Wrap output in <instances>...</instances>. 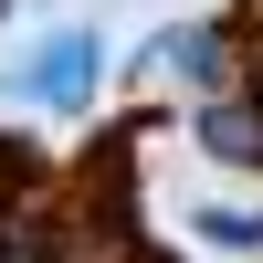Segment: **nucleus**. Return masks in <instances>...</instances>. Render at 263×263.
Wrapping results in <instances>:
<instances>
[{
  "label": "nucleus",
  "mask_w": 263,
  "mask_h": 263,
  "mask_svg": "<svg viewBox=\"0 0 263 263\" xmlns=\"http://www.w3.org/2000/svg\"><path fill=\"white\" fill-rule=\"evenodd\" d=\"M200 242H242L253 253L263 242V211H200Z\"/></svg>",
  "instance_id": "4"
},
{
  "label": "nucleus",
  "mask_w": 263,
  "mask_h": 263,
  "mask_svg": "<svg viewBox=\"0 0 263 263\" xmlns=\"http://www.w3.org/2000/svg\"><path fill=\"white\" fill-rule=\"evenodd\" d=\"M147 63H168L179 84H200V95H221L242 53H232V32H221V21H179V32H168V53H147Z\"/></svg>",
  "instance_id": "3"
},
{
  "label": "nucleus",
  "mask_w": 263,
  "mask_h": 263,
  "mask_svg": "<svg viewBox=\"0 0 263 263\" xmlns=\"http://www.w3.org/2000/svg\"><path fill=\"white\" fill-rule=\"evenodd\" d=\"M190 137H200V158H221V168H263V105L242 95H211L200 116H190Z\"/></svg>",
  "instance_id": "2"
},
{
  "label": "nucleus",
  "mask_w": 263,
  "mask_h": 263,
  "mask_svg": "<svg viewBox=\"0 0 263 263\" xmlns=\"http://www.w3.org/2000/svg\"><path fill=\"white\" fill-rule=\"evenodd\" d=\"M11 84H21L32 105H53V116H84V105H95V84H105V32H95V21H63V32L42 42Z\"/></svg>",
  "instance_id": "1"
},
{
  "label": "nucleus",
  "mask_w": 263,
  "mask_h": 263,
  "mask_svg": "<svg viewBox=\"0 0 263 263\" xmlns=\"http://www.w3.org/2000/svg\"><path fill=\"white\" fill-rule=\"evenodd\" d=\"M63 263H137V242H126V232H74Z\"/></svg>",
  "instance_id": "5"
}]
</instances>
